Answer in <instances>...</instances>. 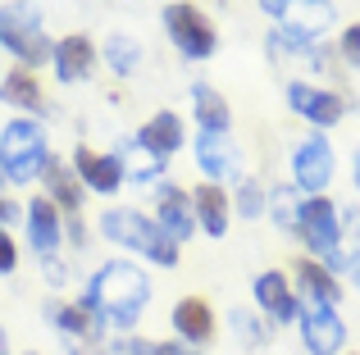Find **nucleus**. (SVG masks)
<instances>
[{"mask_svg": "<svg viewBox=\"0 0 360 355\" xmlns=\"http://www.w3.org/2000/svg\"><path fill=\"white\" fill-rule=\"evenodd\" d=\"M292 287H297V301H310V305H333V310H342V296H347V283L333 274L328 264H319V260H306L301 255L297 264H292Z\"/></svg>", "mask_w": 360, "mask_h": 355, "instance_id": "21", "label": "nucleus"}, {"mask_svg": "<svg viewBox=\"0 0 360 355\" xmlns=\"http://www.w3.org/2000/svg\"><path fill=\"white\" fill-rule=\"evenodd\" d=\"M356 78H360V69H356Z\"/></svg>", "mask_w": 360, "mask_h": 355, "instance_id": "43", "label": "nucleus"}, {"mask_svg": "<svg viewBox=\"0 0 360 355\" xmlns=\"http://www.w3.org/2000/svg\"><path fill=\"white\" fill-rule=\"evenodd\" d=\"M169 333H174L178 342H187V347L205 351L219 337V314H214V305L205 301V296H178V301L169 305Z\"/></svg>", "mask_w": 360, "mask_h": 355, "instance_id": "18", "label": "nucleus"}, {"mask_svg": "<svg viewBox=\"0 0 360 355\" xmlns=\"http://www.w3.org/2000/svg\"><path fill=\"white\" fill-rule=\"evenodd\" d=\"M292 241L301 246L306 260H319V264H328L342 278V201H333V196H306Z\"/></svg>", "mask_w": 360, "mask_h": 355, "instance_id": "5", "label": "nucleus"}, {"mask_svg": "<svg viewBox=\"0 0 360 355\" xmlns=\"http://www.w3.org/2000/svg\"><path fill=\"white\" fill-rule=\"evenodd\" d=\"M73 173H78L82 192L87 196H119L128 187V173H123V160L115 151H96V146H73L69 155Z\"/></svg>", "mask_w": 360, "mask_h": 355, "instance_id": "16", "label": "nucleus"}, {"mask_svg": "<svg viewBox=\"0 0 360 355\" xmlns=\"http://www.w3.org/2000/svg\"><path fill=\"white\" fill-rule=\"evenodd\" d=\"M0 51L14 60V69L27 73L51 69L55 36L46 27V9L37 0H5L0 5Z\"/></svg>", "mask_w": 360, "mask_h": 355, "instance_id": "3", "label": "nucleus"}, {"mask_svg": "<svg viewBox=\"0 0 360 355\" xmlns=\"http://www.w3.org/2000/svg\"><path fill=\"white\" fill-rule=\"evenodd\" d=\"M155 355H205V351L187 347V342H178V337H165V342H155Z\"/></svg>", "mask_w": 360, "mask_h": 355, "instance_id": "37", "label": "nucleus"}, {"mask_svg": "<svg viewBox=\"0 0 360 355\" xmlns=\"http://www.w3.org/2000/svg\"><path fill=\"white\" fill-rule=\"evenodd\" d=\"M342 278H347V287H352V292L360 296V255L352 260V264H347V274H342Z\"/></svg>", "mask_w": 360, "mask_h": 355, "instance_id": "39", "label": "nucleus"}, {"mask_svg": "<svg viewBox=\"0 0 360 355\" xmlns=\"http://www.w3.org/2000/svg\"><path fill=\"white\" fill-rule=\"evenodd\" d=\"M96 237L110 241L115 255L141 260V264H150V269H178V260H183V246L169 241L165 232H160V223L150 219L146 210H137V205H110V210H101Z\"/></svg>", "mask_w": 360, "mask_h": 355, "instance_id": "2", "label": "nucleus"}, {"mask_svg": "<svg viewBox=\"0 0 360 355\" xmlns=\"http://www.w3.org/2000/svg\"><path fill=\"white\" fill-rule=\"evenodd\" d=\"M37 182H41V196H46V201L60 205L64 219H69V214H82V205H87V192H82L78 173H73V164L64 160V155H51Z\"/></svg>", "mask_w": 360, "mask_h": 355, "instance_id": "23", "label": "nucleus"}, {"mask_svg": "<svg viewBox=\"0 0 360 355\" xmlns=\"http://www.w3.org/2000/svg\"><path fill=\"white\" fill-rule=\"evenodd\" d=\"M288 182L301 196H328L338 182V146L328 133H306L288 151Z\"/></svg>", "mask_w": 360, "mask_h": 355, "instance_id": "8", "label": "nucleus"}, {"mask_svg": "<svg viewBox=\"0 0 360 355\" xmlns=\"http://www.w3.org/2000/svg\"><path fill=\"white\" fill-rule=\"evenodd\" d=\"M338 5L333 0H288L283 5V14L274 18V27L278 32H288V36H297V41H324L328 32L338 27Z\"/></svg>", "mask_w": 360, "mask_h": 355, "instance_id": "17", "label": "nucleus"}, {"mask_svg": "<svg viewBox=\"0 0 360 355\" xmlns=\"http://www.w3.org/2000/svg\"><path fill=\"white\" fill-rule=\"evenodd\" d=\"M255 5H260V14H264V18L274 23V18L283 14V5H288V0H255Z\"/></svg>", "mask_w": 360, "mask_h": 355, "instance_id": "38", "label": "nucleus"}, {"mask_svg": "<svg viewBox=\"0 0 360 355\" xmlns=\"http://www.w3.org/2000/svg\"><path fill=\"white\" fill-rule=\"evenodd\" d=\"M101 355H155V342L128 333V337H110L105 347H101Z\"/></svg>", "mask_w": 360, "mask_h": 355, "instance_id": "32", "label": "nucleus"}, {"mask_svg": "<svg viewBox=\"0 0 360 355\" xmlns=\"http://www.w3.org/2000/svg\"><path fill=\"white\" fill-rule=\"evenodd\" d=\"M82 296H87L91 310L101 314L110 337H128V333H137V323L146 319L150 301H155V283H150V269L141 264V260L110 255L87 274Z\"/></svg>", "mask_w": 360, "mask_h": 355, "instance_id": "1", "label": "nucleus"}, {"mask_svg": "<svg viewBox=\"0 0 360 355\" xmlns=\"http://www.w3.org/2000/svg\"><path fill=\"white\" fill-rule=\"evenodd\" d=\"M264 51H269V60H274V64H297V69H306V73H324V69H328V51H324V41H319V46H315V41H297V36L278 32V27L269 32Z\"/></svg>", "mask_w": 360, "mask_h": 355, "instance_id": "25", "label": "nucleus"}, {"mask_svg": "<svg viewBox=\"0 0 360 355\" xmlns=\"http://www.w3.org/2000/svg\"><path fill=\"white\" fill-rule=\"evenodd\" d=\"M14 223H23V201H9V196L0 192V228L14 232Z\"/></svg>", "mask_w": 360, "mask_h": 355, "instance_id": "36", "label": "nucleus"}, {"mask_svg": "<svg viewBox=\"0 0 360 355\" xmlns=\"http://www.w3.org/2000/svg\"><path fill=\"white\" fill-rule=\"evenodd\" d=\"M297 333H301L306 355H347V342H352V328H347L342 310L310 305V301H301V310H297Z\"/></svg>", "mask_w": 360, "mask_h": 355, "instance_id": "11", "label": "nucleus"}, {"mask_svg": "<svg viewBox=\"0 0 360 355\" xmlns=\"http://www.w3.org/2000/svg\"><path fill=\"white\" fill-rule=\"evenodd\" d=\"M283 100H288V109L297 119L310 123V133H328V128H338L347 119V109H352L347 91L328 87V82H315V78H288Z\"/></svg>", "mask_w": 360, "mask_h": 355, "instance_id": "9", "label": "nucleus"}, {"mask_svg": "<svg viewBox=\"0 0 360 355\" xmlns=\"http://www.w3.org/2000/svg\"><path fill=\"white\" fill-rule=\"evenodd\" d=\"M64 246L78 250V255L91 246V228H87V219H82V214H69V219H64Z\"/></svg>", "mask_w": 360, "mask_h": 355, "instance_id": "35", "label": "nucleus"}, {"mask_svg": "<svg viewBox=\"0 0 360 355\" xmlns=\"http://www.w3.org/2000/svg\"><path fill=\"white\" fill-rule=\"evenodd\" d=\"M192 164L201 173V182L214 187H233L238 178H246V151L238 146L233 133H196L192 137Z\"/></svg>", "mask_w": 360, "mask_h": 355, "instance_id": "10", "label": "nucleus"}, {"mask_svg": "<svg viewBox=\"0 0 360 355\" xmlns=\"http://www.w3.org/2000/svg\"><path fill=\"white\" fill-rule=\"evenodd\" d=\"M18 260H23V246H18V237L9 228H0V278L18 274Z\"/></svg>", "mask_w": 360, "mask_h": 355, "instance_id": "34", "label": "nucleus"}, {"mask_svg": "<svg viewBox=\"0 0 360 355\" xmlns=\"http://www.w3.org/2000/svg\"><path fill=\"white\" fill-rule=\"evenodd\" d=\"M229 328H233V337L242 342V351H264L274 342V323L260 319L251 305H233L229 310Z\"/></svg>", "mask_w": 360, "mask_h": 355, "instance_id": "29", "label": "nucleus"}, {"mask_svg": "<svg viewBox=\"0 0 360 355\" xmlns=\"http://www.w3.org/2000/svg\"><path fill=\"white\" fill-rule=\"evenodd\" d=\"M229 201H233V219H246V223L264 219V182L255 173H246L229 187Z\"/></svg>", "mask_w": 360, "mask_h": 355, "instance_id": "30", "label": "nucleus"}, {"mask_svg": "<svg viewBox=\"0 0 360 355\" xmlns=\"http://www.w3.org/2000/svg\"><path fill=\"white\" fill-rule=\"evenodd\" d=\"M101 69V46L91 41L87 32H64L55 36L51 51V73L60 87H78V82H91V73Z\"/></svg>", "mask_w": 360, "mask_h": 355, "instance_id": "15", "label": "nucleus"}, {"mask_svg": "<svg viewBox=\"0 0 360 355\" xmlns=\"http://www.w3.org/2000/svg\"><path fill=\"white\" fill-rule=\"evenodd\" d=\"M301 201H306V196H301L292 182L264 187V219H274L283 237H292V232H297V219H301Z\"/></svg>", "mask_w": 360, "mask_h": 355, "instance_id": "28", "label": "nucleus"}, {"mask_svg": "<svg viewBox=\"0 0 360 355\" xmlns=\"http://www.w3.org/2000/svg\"><path fill=\"white\" fill-rule=\"evenodd\" d=\"M160 27H165V41L174 46V55H183L187 64H205L219 55V27L196 0H169L160 9Z\"/></svg>", "mask_w": 360, "mask_h": 355, "instance_id": "6", "label": "nucleus"}, {"mask_svg": "<svg viewBox=\"0 0 360 355\" xmlns=\"http://www.w3.org/2000/svg\"><path fill=\"white\" fill-rule=\"evenodd\" d=\"M101 64H105L115 78H132V73H141V64H146V46L132 32H110L105 41H101Z\"/></svg>", "mask_w": 360, "mask_h": 355, "instance_id": "26", "label": "nucleus"}, {"mask_svg": "<svg viewBox=\"0 0 360 355\" xmlns=\"http://www.w3.org/2000/svg\"><path fill=\"white\" fill-rule=\"evenodd\" d=\"M0 105L9 109V114H27V119H46V109H51V100H46L41 91V78L27 69H14L9 64L5 78H0Z\"/></svg>", "mask_w": 360, "mask_h": 355, "instance_id": "22", "label": "nucleus"}, {"mask_svg": "<svg viewBox=\"0 0 360 355\" xmlns=\"http://www.w3.org/2000/svg\"><path fill=\"white\" fill-rule=\"evenodd\" d=\"M132 142L146 155H155L160 164H169L174 155H183V146H187V119L178 114V109H155V114L132 133Z\"/></svg>", "mask_w": 360, "mask_h": 355, "instance_id": "19", "label": "nucleus"}, {"mask_svg": "<svg viewBox=\"0 0 360 355\" xmlns=\"http://www.w3.org/2000/svg\"><path fill=\"white\" fill-rule=\"evenodd\" d=\"M251 310L260 314V319H269L274 328H288V323H297V287H292V274L288 269H260V274L251 278Z\"/></svg>", "mask_w": 360, "mask_h": 355, "instance_id": "12", "label": "nucleus"}, {"mask_svg": "<svg viewBox=\"0 0 360 355\" xmlns=\"http://www.w3.org/2000/svg\"><path fill=\"white\" fill-rule=\"evenodd\" d=\"M150 219L160 223V232H165L169 241H178V246H187V241L196 237V219H192V192H187L183 182H155L150 187Z\"/></svg>", "mask_w": 360, "mask_h": 355, "instance_id": "13", "label": "nucleus"}, {"mask_svg": "<svg viewBox=\"0 0 360 355\" xmlns=\"http://www.w3.org/2000/svg\"><path fill=\"white\" fill-rule=\"evenodd\" d=\"M51 155L55 151H51L46 119L9 114L0 123V178H5V187H32Z\"/></svg>", "mask_w": 360, "mask_h": 355, "instance_id": "4", "label": "nucleus"}, {"mask_svg": "<svg viewBox=\"0 0 360 355\" xmlns=\"http://www.w3.org/2000/svg\"><path fill=\"white\" fill-rule=\"evenodd\" d=\"M187 105H192L196 133H233V105L224 100V91H214L205 78H196L187 87Z\"/></svg>", "mask_w": 360, "mask_h": 355, "instance_id": "24", "label": "nucleus"}, {"mask_svg": "<svg viewBox=\"0 0 360 355\" xmlns=\"http://www.w3.org/2000/svg\"><path fill=\"white\" fill-rule=\"evenodd\" d=\"M115 155L123 160V173H128L132 187H155V182H165V173H169V164H160L155 155L141 151V146L132 142V133L115 142Z\"/></svg>", "mask_w": 360, "mask_h": 355, "instance_id": "27", "label": "nucleus"}, {"mask_svg": "<svg viewBox=\"0 0 360 355\" xmlns=\"http://www.w3.org/2000/svg\"><path fill=\"white\" fill-rule=\"evenodd\" d=\"M347 169H352V192L360 196V146L352 151V164H347Z\"/></svg>", "mask_w": 360, "mask_h": 355, "instance_id": "40", "label": "nucleus"}, {"mask_svg": "<svg viewBox=\"0 0 360 355\" xmlns=\"http://www.w3.org/2000/svg\"><path fill=\"white\" fill-rule=\"evenodd\" d=\"M23 355H41V351H23Z\"/></svg>", "mask_w": 360, "mask_h": 355, "instance_id": "42", "label": "nucleus"}, {"mask_svg": "<svg viewBox=\"0 0 360 355\" xmlns=\"http://www.w3.org/2000/svg\"><path fill=\"white\" fill-rule=\"evenodd\" d=\"M347 355H356V351H347Z\"/></svg>", "mask_w": 360, "mask_h": 355, "instance_id": "44", "label": "nucleus"}, {"mask_svg": "<svg viewBox=\"0 0 360 355\" xmlns=\"http://www.w3.org/2000/svg\"><path fill=\"white\" fill-rule=\"evenodd\" d=\"M18 228H23V241L37 260L64 250V214H60V205H51L41 192H32L23 201V223H18Z\"/></svg>", "mask_w": 360, "mask_h": 355, "instance_id": "14", "label": "nucleus"}, {"mask_svg": "<svg viewBox=\"0 0 360 355\" xmlns=\"http://www.w3.org/2000/svg\"><path fill=\"white\" fill-rule=\"evenodd\" d=\"M14 347H9V333H5V323H0V355H9Z\"/></svg>", "mask_w": 360, "mask_h": 355, "instance_id": "41", "label": "nucleus"}, {"mask_svg": "<svg viewBox=\"0 0 360 355\" xmlns=\"http://www.w3.org/2000/svg\"><path fill=\"white\" fill-rule=\"evenodd\" d=\"M192 192V219L196 232L210 241H224L233 228V201H229V187H214V182H196L187 187Z\"/></svg>", "mask_w": 360, "mask_h": 355, "instance_id": "20", "label": "nucleus"}, {"mask_svg": "<svg viewBox=\"0 0 360 355\" xmlns=\"http://www.w3.org/2000/svg\"><path fill=\"white\" fill-rule=\"evenodd\" d=\"M41 319L51 323V333L60 337L64 355H101V347L110 342L101 314L91 310V301L82 292H78V301H60V296H51V301L41 305Z\"/></svg>", "mask_w": 360, "mask_h": 355, "instance_id": "7", "label": "nucleus"}, {"mask_svg": "<svg viewBox=\"0 0 360 355\" xmlns=\"http://www.w3.org/2000/svg\"><path fill=\"white\" fill-rule=\"evenodd\" d=\"M338 60L347 64V69H360V18L356 23H342L338 27Z\"/></svg>", "mask_w": 360, "mask_h": 355, "instance_id": "31", "label": "nucleus"}, {"mask_svg": "<svg viewBox=\"0 0 360 355\" xmlns=\"http://www.w3.org/2000/svg\"><path fill=\"white\" fill-rule=\"evenodd\" d=\"M37 264H41V278H46L51 292H64V287H69L73 269H69V260H64V255H46V260H37Z\"/></svg>", "mask_w": 360, "mask_h": 355, "instance_id": "33", "label": "nucleus"}]
</instances>
